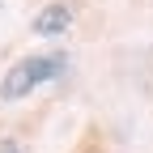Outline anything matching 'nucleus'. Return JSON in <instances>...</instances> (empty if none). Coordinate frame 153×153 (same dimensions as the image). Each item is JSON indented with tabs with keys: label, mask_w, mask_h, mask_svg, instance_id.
<instances>
[{
	"label": "nucleus",
	"mask_w": 153,
	"mask_h": 153,
	"mask_svg": "<svg viewBox=\"0 0 153 153\" xmlns=\"http://www.w3.org/2000/svg\"><path fill=\"white\" fill-rule=\"evenodd\" d=\"M64 68H68L64 55H26V60H17V64L4 72V81H0V98H4V102H22V98H30L38 85L55 81Z\"/></svg>",
	"instance_id": "nucleus-1"
},
{
	"label": "nucleus",
	"mask_w": 153,
	"mask_h": 153,
	"mask_svg": "<svg viewBox=\"0 0 153 153\" xmlns=\"http://www.w3.org/2000/svg\"><path fill=\"white\" fill-rule=\"evenodd\" d=\"M68 26H72V9H68V4H47V9L34 13V34H43V38L64 34Z\"/></svg>",
	"instance_id": "nucleus-2"
},
{
	"label": "nucleus",
	"mask_w": 153,
	"mask_h": 153,
	"mask_svg": "<svg viewBox=\"0 0 153 153\" xmlns=\"http://www.w3.org/2000/svg\"><path fill=\"white\" fill-rule=\"evenodd\" d=\"M0 153H22V149H17L13 140H4V145H0Z\"/></svg>",
	"instance_id": "nucleus-3"
}]
</instances>
